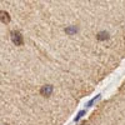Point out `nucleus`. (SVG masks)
<instances>
[{"instance_id": "nucleus-1", "label": "nucleus", "mask_w": 125, "mask_h": 125, "mask_svg": "<svg viewBox=\"0 0 125 125\" xmlns=\"http://www.w3.org/2000/svg\"><path fill=\"white\" fill-rule=\"evenodd\" d=\"M11 41L18 46L23 45V36H21V34H20L19 31H14V33H11Z\"/></svg>"}, {"instance_id": "nucleus-2", "label": "nucleus", "mask_w": 125, "mask_h": 125, "mask_svg": "<svg viewBox=\"0 0 125 125\" xmlns=\"http://www.w3.org/2000/svg\"><path fill=\"white\" fill-rule=\"evenodd\" d=\"M40 93H41V95H44V96H49V95H51V93H53V86L45 85L40 89Z\"/></svg>"}, {"instance_id": "nucleus-3", "label": "nucleus", "mask_w": 125, "mask_h": 125, "mask_svg": "<svg viewBox=\"0 0 125 125\" xmlns=\"http://www.w3.org/2000/svg\"><path fill=\"white\" fill-rule=\"evenodd\" d=\"M0 14H1V21L3 23H9L10 21V16H9V14L6 11H1Z\"/></svg>"}, {"instance_id": "nucleus-4", "label": "nucleus", "mask_w": 125, "mask_h": 125, "mask_svg": "<svg viewBox=\"0 0 125 125\" xmlns=\"http://www.w3.org/2000/svg\"><path fill=\"white\" fill-rule=\"evenodd\" d=\"M109 38V34L106 33V31H100V33L98 34V39L99 40H106Z\"/></svg>"}, {"instance_id": "nucleus-5", "label": "nucleus", "mask_w": 125, "mask_h": 125, "mask_svg": "<svg viewBox=\"0 0 125 125\" xmlns=\"http://www.w3.org/2000/svg\"><path fill=\"white\" fill-rule=\"evenodd\" d=\"M100 98H101V95H96L95 98H93V99H91V100H90V101H89V103L86 104V106H88V108H90V106H93V104H94V103H95L96 100H99Z\"/></svg>"}, {"instance_id": "nucleus-6", "label": "nucleus", "mask_w": 125, "mask_h": 125, "mask_svg": "<svg viewBox=\"0 0 125 125\" xmlns=\"http://www.w3.org/2000/svg\"><path fill=\"white\" fill-rule=\"evenodd\" d=\"M85 113H86L85 110H81V111H79V113H78V115H76V116H75V119H74V121H79L83 116L85 115Z\"/></svg>"}, {"instance_id": "nucleus-7", "label": "nucleus", "mask_w": 125, "mask_h": 125, "mask_svg": "<svg viewBox=\"0 0 125 125\" xmlns=\"http://www.w3.org/2000/svg\"><path fill=\"white\" fill-rule=\"evenodd\" d=\"M65 31H66V33H69V34L76 33V28H74V26H73V28H66V29H65Z\"/></svg>"}]
</instances>
